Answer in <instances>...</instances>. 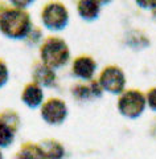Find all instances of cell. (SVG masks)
Masks as SVG:
<instances>
[{"label":"cell","instance_id":"obj_6","mask_svg":"<svg viewBox=\"0 0 156 159\" xmlns=\"http://www.w3.org/2000/svg\"><path fill=\"white\" fill-rule=\"evenodd\" d=\"M66 114H68V107L60 99H49L41 107V117L49 125L62 123Z\"/></svg>","mask_w":156,"mask_h":159},{"label":"cell","instance_id":"obj_11","mask_svg":"<svg viewBox=\"0 0 156 159\" xmlns=\"http://www.w3.org/2000/svg\"><path fill=\"white\" fill-rule=\"evenodd\" d=\"M78 12L85 20H94L99 13V4L97 2H79Z\"/></svg>","mask_w":156,"mask_h":159},{"label":"cell","instance_id":"obj_12","mask_svg":"<svg viewBox=\"0 0 156 159\" xmlns=\"http://www.w3.org/2000/svg\"><path fill=\"white\" fill-rule=\"evenodd\" d=\"M15 133L11 125L0 119V147H7L13 142Z\"/></svg>","mask_w":156,"mask_h":159},{"label":"cell","instance_id":"obj_8","mask_svg":"<svg viewBox=\"0 0 156 159\" xmlns=\"http://www.w3.org/2000/svg\"><path fill=\"white\" fill-rule=\"evenodd\" d=\"M44 93L37 85H28L23 93V102L29 107H37L42 103Z\"/></svg>","mask_w":156,"mask_h":159},{"label":"cell","instance_id":"obj_13","mask_svg":"<svg viewBox=\"0 0 156 159\" xmlns=\"http://www.w3.org/2000/svg\"><path fill=\"white\" fill-rule=\"evenodd\" d=\"M73 94L75 97H77L78 99H87L90 96L93 94V90H91V88H87V86H82V85H79L77 86L73 90ZM94 96V94H93Z\"/></svg>","mask_w":156,"mask_h":159},{"label":"cell","instance_id":"obj_7","mask_svg":"<svg viewBox=\"0 0 156 159\" xmlns=\"http://www.w3.org/2000/svg\"><path fill=\"white\" fill-rule=\"evenodd\" d=\"M95 69H97V64L90 57H78L73 62L74 76L83 80H91L95 73Z\"/></svg>","mask_w":156,"mask_h":159},{"label":"cell","instance_id":"obj_15","mask_svg":"<svg viewBox=\"0 0 156 159\" xmlns=\"http://www.w3.org/2000/svg\"><path fill=\"white\" fill-rule=\"evenodd\" d=\"M147 103L149 105V107L152 109V110L156 111V88L152 89V90L148 93V96H147Z\"/></svg>","mask_w":156,"mask_h":159},{"label":"cell","instance_id":"obj_10","mask_svg":"<svg viewBox=\"0 0 156 159\" xmlns=\"http://www.w3.org/2000/svg\"><path fill=\"white\" fill-rule=\"evenodd\" d=\"M33 77L36 80V82L40 84V85L44 86H50L53 85L54 82V73L50 68L45 66V65H40L34 69Z\"/></svg>","mask_w":156,"mask_h":159},{"label":"cell","instance_id":"obj_2","mask_svg":"<svg viewBox=\"0 0 156 159\" xmlns=\"http://www.w3.org/2000/svg\"><path fill=\"white\" fill-rule=\"evenodd\" d=\"M41 57L44 65L50 69L65 65L69 60V49L64 40L52 37L45 41L41 48Z\"/></svg>","mask_w":156,"mask_h":159},{"label":"cell","instance_id":"obj_4","mask_svg":"<svg viewBox=\"0 0 156 159\" xmlns=\"http://www.w3.org/2000/svg\"><path fill=\"white\" fill-rule=\"evenodd\" d=\"M41 19L42 24L48 29L60 31V29H64L65 25L68 24V11L62 4L52 3L44 8Z\"/></svg>","mask_w":156,"mask_h":159},{"label":"cell","instance_id":"obj_3","mask_svg":"<svg viewBox=\"0 0 156 159\" xmlns=\"http://www.w3.org/2000/svg\"><path fill=\"white\" fill-rule=\"evenodd\" d=\"M147 99L140 92L130 90L126 92L119 99V111L128 118H136L144 111Z\"/></svg>","mask_w":156,"mask_h":159},{"label":"cell","instance_id":"obj_16","mask_svg":"<svg viewBox=\"0 0 156 159\" xmlns=\"http://www.w3.org/2000/svg\"><path fill=\"white\" fill-rule=\"evenodd\" d=\"M0 159H3V155H2V152H0Z\"/></svg>","mask_w":156,"mask_h":159},{"label":"cell","instance_id":"obj_9","mask_svg":"<svg viewBox=\"0 0 156 159\" xmlns=\"http://www.w3.org/2000/svg\"><path fill=\"white\" fill-rule=\"evenodd\" d=\"M45 159H61L64 157V147L56 141H45L40 145Z\"/></svg>","mask_w":156,"mask_h":159},{"label":"cell","instance_id":"obj_5","mask_svg":"<svg viewBox=\"0 0 156 159\" xmlns=\"http://www.w3.org/2000/svg\"><path fill=\"white\" fill-rule=\"evenodd\" d=\"M99 85L102 88V90H106L113 94H118L123 92L126 85V77L119 68L109 66L100 74Z\"/></svg>","mask_w":156,"mask_h":159},{"label":"cell","instance_id":"obj_14","mask_svg":"<svg viewBox=\"0 0 156 159\" xmlns=\"http://www.w3.org/2000/svg\"><path fill=\"white\" fill-rule=\"evenodd\" d=\"M7 81H8V69L2 61H0V88L6 85Z\"/></svg>","mask_w":156,"mask_h":159},{"label":"cell","instance_id":"obj_1","mask_svg":"<svg viewBox=\"0 0 156 159\" xmlns=\"http://www.w3.org/2000/svg\"><path fill=\"white\" fill-rule=\"evenodd\" d=\"M0 31L7 37L23 39L31 31V20L27 13L16 9L4 11L0 15Z\"/></svg>","mask_w":156,"mask_h":159}]
</instances>
